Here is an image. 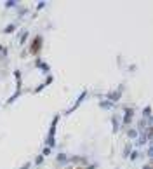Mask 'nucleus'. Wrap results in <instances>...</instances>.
Segmentation results:
<instances>
[{
  "label": "nucleus",
  "instance_id": "12",
  "mask_svg": "<svg viewBox=\"0 0 153 169\" xmlns=\"http://www.w3.org/2000/svg\"><path fill=\"white\" fill-rule=\"evenodd\" d=\"M143 119H145V120H150V122H151V106H150V105L143 108Z\"/></svg>",
  "mask_w": 153,
  "mask_h": 169
},
{
  "label": "nucleus",
  "instance_id": "17",
  "mask_svg": "<svg viewBox=\"0 0 153 169\" xmlns=\"http://www.w3.org/2000/svg\"><path fill=\"white\" fill-rule=\"evenodd\" d=\"M30 11H28V7H18V21H21V18L23 16H26Z\"/></svg>",
  "mask_w": 153,
  "mask_h": 169
},
{
  "label": "nucleus",
  "instance_id": "18",
  "mask_svg": "<svg viewBox=\"0 0 153 169\" xmlns=\"http://www.w3.org/2000/svg\"><path fill=\"white\" fill-rule=\"evenodd\" d=\"M45 147H49L52 150L56 147V138H45Z\"/></svg>",
  "mask_w": 153,
  "mask_h": 169
},
{
  "label": "nucleus",
  "instance_id": "4",
  "mask_svg": "<svg viewBox=\"0 0 153 169\" xmlns=\"http://www.w3.org/2000/svg\"><path fill=\"white\" fill-rule=\"evenodd\" d=\"M42 42H44V37H42V35H37L33 38L31 45H30V51H28V52H31V54H35V56H37V54L40 52V49H42Z\"/></svg>",
  "mask_w": 153,
  "mask_h": 169
},
{
  "label": "nucleus",
  "instance_id": "14",
  "mask_svg": "<svg viewBox=\"0 0 153 169\" xmlns=\"http://www.w3.org/2000/svg\"><path fill=\"white\" fill-rule=\"evenodd\" d=\"M14 78H16V89H21V80H23L21 70H14Z\"/></svg>",
  "mask_w": 153,
  "mask_h": 169
},
{
  "label": "nucleus",
  "instance_id": "22",
  "mask_svg": "<svg viewBox=\"0 0 153 169\" xmlns=\"http://www.w3.org/2000/svg\"><path fill=\"white\" fill-rule=\"evenodd\" d=\"M52 82H54V75H50V73H49L47 77H45V80H44V84L49 85V84H52Z\"/></svg>",
  "mask_w": 153,
  "mask_h": 169
},
{
  "label": "nucleus",
  "instance_id": "20",
  "mask_svg": "<svg viewBox=\"0 0 153 169\" xmlns=\"http://www.w3.org/2000/svg\"><path fill=\"white\" fill-rule=\"evenodd\" d=\"M44 161H45V157L38 154L37 157H35V166H42V164H44Z\"/></svg>",
  "mask_w": 153,
  "mask_h": 169
},
{
  "label": "nucleus",
  "instance_id": "27",
  "mask_svg": "<svg viewBox=\"0 0 153 169\" xmlns=\"http://www.w3.org/2000/svg\"><path fill=\"white\" fill-rule=\"evenodd\" d=\"M96 167H97L96 164H90V166H87V167H85V169H96Z\"/></svg>",
  "mask_w": 153,
  "mask_h": 169
},
{
  "label": "nucleus",
  "instance_id": "23",
  "mask_svg": "<svg viewBox=\"0 0 153 169\" xmlns=\"http://www.w3.org/2000/svg\"><path fill=\"white\" fill-rule=\"evenodd\" d=\"M50 152H52V150H50L49 147H44V148H42V152H40V155H44V157H47V155H50Z\"/></svg>",
  "mask_w": 153,
  "mask_h": 169
},
{
  "label": "nucleus",
  "instance_id": "21",
  "mask_svg": "<svg viewBox=\"0 0 153 169\" xmlns=\"http://www.w3.org/2000/svg\"><path fill=\"white\" fill-rule=\"evenodd\" d=\"M146 155H148L150 159H153V145H151V143H148V148H146Z\"/></svg>",
  "mask_w": 153,
  "mask_h": 169
},
{
  "label": "nucleus",
  "instance_id": "16",
  "mask_svg": "<svg viewBox=\"0 0 153 169\" xmlns=\"http://www.w3.org/2000/svg\"><path fill=\"white\" fill-rule=\"evenodd\" d=\"M19 7V2H16V0H7L5 2V9H18Z\"/></svg>",
  "mask_w": 153,
  "mask_h": 169
},
{
  "label": "nucleus",
  "instance_id": "9",
  "mask_svg": "<svg viewBox=\"0 0 153 169\" xmlns=\"http://www.w3.org/2000/svg\"><path fill=\"white\" fill-rule=\"evenodd\" d=\"M18 35H19V45H24L26 40L30 38V31H28V30H21Z\"/></svg>",
  "mask_w": 153,
  "mask_h": 169
},
{
  "label": "nucleus",
  "instance_id": "10",
  "mask_svg": "<svg viewBox=\"0 0 153 169\" xmlns=\"http://www.w3.org/2000/svg\"><path fill=\"white\" fill-rule=\"evenodd\" d=\"M115 106L117 105H113L111 101H108V99H104V98L99 101V108H103V110H110V108H115Z\"/></svg>",
  "mask_w": 153,
  "mask_h": 169
},
{
  "label": "nucleus",
  "instance_id": "26",
  "mask_svg": "<svg viewBox=\"0 0 153 169\" xmlns=\"http://www.w3.org/2000/svg\"><path fill=\"white\" fill-rule=\"evenodd\" d=\"M19 169H31V162H26V164H23Z\"/></svg>",
  "mask_w": 153,
  "mask_h": 169
},
{
  "label": "nucleus",
  "instance_id": "13",
  "mask_svg": "<svg viewBox=\"0 0 153 169\" xmlns=\"http://www.w3.org/2000/svg\"><path fill=\"white\" fill-rule=\"evenodd\" d=\"M132 147H134L132 143H125L124 150H122V157H124V159H125V157H129V154H131L132 150H134V148H132Z\"/></svg>",
  "mask_w": 153,
  "mask_h": 169
},
{
  "label": "nucleus",
  "instance_id": "1",
  "mask_svg": "<svg viewBox=\"0 0 153 169\" xmlns=\"http://www.w3.org/2000/svg\"><path fill=\"white\" fill-rule=\"evenodd\" d=\"M132 117H134V108H131V106H124V117L120 119V127L124 129V127L129 126V124L132 122Z\"/></svg>",
  "mask_w": 153,
  "mask_h": 169
},
{
  "label": "nucleus",
  "instance_id": "2",
  "mask_svg": "<svg viewBox=\"0 0 153 169\" xmlns=\"http://www.w3.org/2000/svg\"><path fill=\"white\" fill-rule=\"evenodd\" d=\"M124 84L122 85H118V89L117 91H111V92H108V94H104L103 98L104 99H108V101H111V103H113V105H115V103H118V101H120V98H122V92H124Z\"/></svg>",
  "mask_w": 153,
  "mask_h": 169
},
{
  "label": "nucleus",
  "instance_id": "28",
  "mask_svg": "<svg viewBox=\"0 0 153 169\" xmlns=\"http://www.w3.org/2000/svg\"><path fill=\"white\" fill-rule=\"evenodd\" d=\"M143 169H151V164H145V166H143Z\"/></svg>",
  "mask_w": 153,
  "mask_h": 169
},
{
  "label": "nucleus",
  "instance_id": "15",
  "mask_svg": "<svg viewBox=\"0 0 153 169\" xmlns=\"http://www.w3.org/2000/svg\"><path fill=\"white\" fill-rule=\"evenodd\" d=\"M129 157H131V161H139V159H143V152H139V150H132L131 154H129Z\"/></svg>",
  "mask_w": 153,
  "mask_h": 169
},
{
  "label": "nucleus",
  "instance_id": "3",
  "mask_svg": "<svg viewBox=\"0 0 153 169\" xmlns=\"http://www.w3.org/2000/svg\"><path fill=\"white\" fill-rule=\"evenodd\" d=\"M87 94H89V91H87V89H83V91H82V94H78V98H76V101L73 103V106H71V108H68V110L64 112V115H71V113L75 112L76 108H78V106H80V105L83 103V101H85V98H87Z\"/></svg>",
  "mask_w": 153,
  "mask_h": 169
},
{
  "label": "nucleus",
  "instance_id": "25",
  "mask_svg": "<svg viewBox=\"0 0 153 169\" xmlns=\"http://www.w3.org/2000/svg\"><path fill=\"white\" fill-rule=\"evenodd\" d=\"M44 87H45V84H38L37 87L33 89V92H40V91H44Z\"/></svg>",
  "mask_w": 153,
  "mask_h": 169
},
{
  "label": "nucleus",
  "instance_id": "11",
  "mask_svg": "<svg viewBox=\"0 0 153 169\" xmlns=\"http://www.w3.org/2000/svg\"><path fill=\"white\" fill-rule=\"evenodd\" d=\"M21 94H23V89H16V92H14L12 96H11V98L7 99V105H12L14 101H16V99H18V98L21 96Z\"/></svg>",
  "mask_w": 153,
  "mask_h": 169
},
{
  "label": "nucleus",
  "instance_id": "24",
  "mask_svg": "<svg viewBox=\"0 0 153 169\" xmlns=\"http://www.w3.org/2000/svg\"><path fill=\"white\" fill-rule=\"evenodd\" d=\"M45 5H47V2H38V4H37V11H42V9H45Z\"/></svg>",
  "mask_w": 153,
  "mask_h": 169
},
{
  "label": "nucleus",
  "instance_id": "8",
  "mask_svg": "<svg viewBox=\"0 0 153 169\" xmlns=\"http://www.w3.org/2000/svg\"><path fill=\"white\" fill-rule=\"evenodd\" d=\"M56 162L59 164V166H63V164H68L70 159H68V155L66 154H63V152H59V154L56 155Z\"/></svg>",
  "mask_w": 153,
  "mask_h": 169
},
{
  "label": "nucleus",
  "instance_id": "19",
  "mask_svg": "<svg viewBox=\"0 0 153 169\" xmlns=\"http://www.w3.org/2000/svg\"><path fill=\"white\" fill-rule=\"evenodd\" d=\"M138 131L136 129H127V138H131V140H136L138 138Z\"/></svg>",
  "mask_w": 153,
  "mask_h": 169
},
{
  "label": "nucleus",
  "instance_id": "5",
  "mask_svg": "<svg viewBox=\"0 0 153 169\" xmlns=\"http://www.w3.org/2000/svg\"><path fill=\"white\" fill-rule=\"evenodd\" d=\"M33 65H35V68H38V70H40V71H44L45 75H49V71H50V66H49V65L45 63V61H44V59H40V58H37Z\"/></svg>",
  "mask_w": 153,
  "mask_h": 169
},
{
  "label": "nucleus",
  "instance_id": "6",
  "mask_svg": "<svg viewBox=\"0 0 153 169\" xmlns=\"http://www.w3.org/2000/svg\"><path fill=\"white\" fill-rule=\"evenodd\" d=\"M110 122H111V127H113V133H118L120 131V117L118 115H111Z\"/></svg>",
  "mask_w": 153,
  "mask_h": 169
},
{
  "label": "nucleus",
  "instance_id": "7",
  "mask_svg": "<svg viewBox=\"0 0 153 169\" xmlns=\"http://www.w3.org/2000/svg\"><path fill=\"white\" fill-rule=\"evenodd\" d=\"M18 23H19V21L9 23V25H7L5 28H4V33H5V35H11V33H14V31L18 30Z\"/></svg>",
  "mask_w": 153,
  "mask_h": 169
}]
</instances>
